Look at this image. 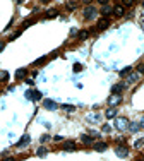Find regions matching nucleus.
<instances>
[{"mask_svg": "<svg viewBox=\"0 0 144 161\" xmlns=\"http://www.w3.org/2000/svg\"><path fill=\"white\" fill-rule=\"evenodd\" d=\"M82 14H84V19H86V21H91V19H94V17H96L98 10L94 9L93 5H88V7L84 9V12H82Z\"/></svg>", "mask_w": 144, "mask_h": 161, "instance_id": "1", "label": "nucleus"}, {"mask_svg": "<svg viewBox=\"0 0 144 161\" xmlns=\"http://www.w3.org/2000/svg\"><path fill=\"white\" fill-rule=\"evenodd\" d=\"M122 103V94H110L108 96V106L112 108H117V105Z\"/></svg>", "mask_w": 144, "mask_h": 161, "instance_id": "2", "label": "nucleus"}, {"mask_svg": "<svg viewBox=\"0 0 144 161\" xmlns=\"http://www.w3.org/2000/svg\"><path fill=\"white\" fill-rule=\"evenodd\" d=\"M127 127H129V120H127V118L120 117V118L115 120V129H118V130H125Z\"/></svg>", "mask_w": 144, "mask_h": 161, "instance_id": "3", "label": "nucleus"}, {"mask_svg": "<svg viewBox=\"0 0 144 161\" xmlns=\"http://www.w3.org/2000/svg\"><path fill=\"white\" fill-rule=\"evenodd\" d=\"M115 154H117L118 158H125V156H129V149H127L125 146H118V147L115 149Z\"/></svg>", "mask_w": 144, "mask_h": 161, "instance_id": "4", "label": "nucleus"}, {"mask_svg": "<svg viewBox=\"0 0 144 161\" xmlns=\"http://www.w3.org/2000/svg\"><path fill=\"white\" fill-rule=\"evenodd\" d=\"M43 106H45L46 110H57V108H58V106H57V103H55L53 100H45V101H43Z\"/></svg>", "mask_w": 144, "mask_h": 161, "instance_id": "5", "label": "nucleus"}, {"mask_svg": "<svg viewBox=\"0 0 144 161\" xmlns=\"http://www.w3.org/2000/svg\"><path fill=\"white\" fill-rule=\"evenodd\" d=\"M108 24H110V22H108V19H106V17H103V19L98 21V26H96V29H98V31L106 29V28H108Z\"/></svg>", "mask_w": 144, "mask_h": 161, "instance_id": "6", "label": "nucleus"}, {"mask_svg": "<svg viewBox=\"0 0 144 161\" xmlns=\"http://www.w3.org/2000/svg\"><path fill=\"white\" fill-rule=\"evenodd\" d=\"M139 80V74L137 72H130L129 76H127V84H134V82H137Z\"/></svg>", "mask_w": 144, "mask_h": 161, "instance_id": "7", "label": "nucleus"}, {"mask_svg": "<svg viewBox=\"0 0 144 161\" xmlns=\"http://www.w3.org/2000/svg\"><path fill=\"white\" fill-rule=\"evenodd\" d=\"M113 14H115L117 17H122L123 14H125V9H123V5H115V7H113Z\"/></svg>", "mask_w": 144, "mask_h": 161, "instance_id": "8", "label": "nucleus"}, {"mask_svg": "<svg viewBox=\"0 0 144 161\" xmlns=\"http://www.w3.org/2000/svg\"><path fill=\"white\" fill-rule=\"evenodd\" d=\"M106 142H96L94 144V151H98V152H103V151H106Z\"/></svg>", "mask_w": 144, "mask_h": 161, "instance_id": "9", "label": "nucleus"}, {"mask_svg": "<svg viewBox=\"0 0 144 161\" xmlns=\"http://www.w3.org/2000/svg\"><path fill=\"white\" fill-rule=\"evenodd\" d=\"M105 117H106V118H115V117H117V108H112V106H110L108 110L105 111Z\"/></svg>", "mask_w": 144, "mask_h": 161, "instance_id": "10", "label": "nucleus"}, {"mask_svg": "<svg viewBox=\"0 0 144 161\" xmlns=\"http://www.w3.org/2000/svg\"><path fill=\"white\" fill-rule=\"evenodd\" d=\"M125 86H127V84H115L112 88V94H120V91H123Z\"/></svg>", "mask_w": 144, "mask_h": 161, "instance_id": "11", "label": "nucleus"}, {"mask_svg": "<svg viewBox=\"0 0 144 161\" xmlns=\"http://www.w3.org/2000/svg\"><path fill=\"white\" fill-rule=\"evenodd\" d=\"M74 149H76V142L72 141L63 142V151H74Z\"/></svg>", "mask_w": 144, "mask_h": 161, "instance_id": "12", "label": "nucleus"}, {"mask_svg": "<svg viewBox=\"0 0 144 161\" xmlns=\"http://www.w3.org/2000/svg\"><path fill=\"white\" fill-rule=\"evenodd\" d=\"M29 141H31V137H29V135H22V137H21V141L17 142V147L24 146V144H29Z\"/></svg>", "mask_w": 144, "mask_h": 161, "instance_id": "13", "label": "nucleus"}, {"mask_svg": "<svg viewBox=\"0 0 144 161\" xmlns=\"http://www.w3.org/2000/svg\"><path fill=\"white\" fill-rule=\"evenodd\" d=\"M127 129H129L130 132H134V134H135V132L141 129V125H139V123H135V122H132V123H129V127H127Z\"/></svg>", "mask_w": 144, "mask_h": 161, "instance_id": "14", "label": "nucleus"}, {"mask_svg": "<svg viewBox=\"0 0 144 161\" xmlns=\"http://www.w3.org/2000/svg\"><path fill=\"white\" fill-rule=\"evenodd\" d=\"M113 9L110 7V5H103V9H101V14L103 16H108V14H112Z\"/></svg>", "mask_w": 144, "mask_h": 161, "instance_id": "15", "label": "nucleus"}, {"mask_svg": "<svg viewBox=\"0 0 144 161\" xmlns=\"http://www.w3.org/2000/svg\"><path fill=\"white\" fill-rule=\"evenodd\" d=\"M26 74H28V71H26V69H19V71L16 72V77H17V79H22Z\"/></svg>", "mask_w": 144, "mask_h": 161, "instance_id": "16", "label": "nucleus"}, {"mask_svg": "<svg viewBox=\"0 0 144 161\" xmlns=\"http://www.w3.org/2000/svg\"><path fill=\"white\" fill-rule=\"evenodd\" d=\"M130 72H132V67H125V69H122V71H120V76H129V74H130Z\"/></svg>", "mask_w": 144, "mask_h": 161, "instance_id": "17", "label": "nucleus"}, {"mask_svg": "<svg viewBox=\"0 0 144 161\" xmlns=\"http://www.w3.org/2000/svg\"><path fill=\"white\" fill-rule=\"evenodd\" d=\"M101 132L103 134H110V132H112V127H110L108 123H105V125L101 127Z\"/></svg>", "mask_w": 144, "mask_h": 161, "instance_id": "18", "label": "nucleus"}, {"mask_svg": "<svg viewBox=\"0 0 144 161\" xmlns=\"http://www.w3.org/2000/svg\"><path fill=\"white\" fill-rule=\"evenodd\" d=\"M46 152H48L46 147H40V149L36 151V154H38V156H46Z\"/></svg>", "mask_w": 144, "mask_h": 161, "instance_id": "19", "label": "nucleus"}, {"mask_svg": "<svg viewBox=\"0 0 144 161\" xmlns=\"http://www.w3.org/2000/svg\"><path fill=\"white\" fill-rule=\"evenodd\" d=\"M7 79H9V72L2 71L0 72V80H7Z\"/></svg>", "mask_w": 144, "mask_h": 161, "instance_id": "20", "label": "nucleus"}, {"mask_svg": "<svg viewBox=\"0 0 144 161\" xmlns=\"http://www.w3.org/2000/svg\"><path fill=\"white\" fill-rule=\"evenodd\" d=\"M81 141L84 142V144H91V135H82Z\"/></svg>", "mask_w": 144, "mask_h": 161, "instance_id": "21", "label": "nucleus"}, {"mask_svg": "<svg viewBox=\"0 0 144 161\" xmlns=\"http://www.w3.org/2000/svg\"><path fill=\"white\" fill-rule=\"evenodd\" d=\"M88 36H89V31H81V33H79V38H81V40H86Z\"/></svg>", "mask_w": 144, "mask_h": 161, "instance_id": "22", "label": "nucleus"}, {"mask_svg": "<svg viewBox=\"0 0 144 161\" xmlns=\"http://www.w3.org/2000/svg\"><path fill=\"white\" fill-rule=\"evenodd\" d=\"M62 108H63V110H65V111H74V110H76V108H74L72 105H63Z\"/></svg>", "mask_w": 144, "mask_h": 161, "instance_id": "23", "label": "nucleus"}, {"mask_svg": "<svg viewBox=\"0 0 144 161\" xmlns=\"http://www.w3.org/2000/svg\"><path fill=\"white\" fill-rule=\"evenodd\" d=\"M53 16H57V10H55V9H51L50 12H46V16H45V17H53Z\"/></svg>", "mask_w": 144, "mask_h": 161, "instance_id": "24", "label": "nucleus"}, {"mask_svg": "<svg viewBox=\"0 0 144 161\" xmlns=\"http://www.w3.org/2000/svg\"><path fill=\"white\" fill-rule=\"evenodd\" d=\"M141 146H144V139H139V141H135V144H134V147H141Z\"/></svg>", "mask_w": 144, "mask_h": 161, "instance_id": "25", "label": "nucleus"}, {"mask_svg": "<svg viewBox=\"0 0 144 161\" xmlns=\"http://www.w3.org/2000/svg\"><path fill=\"white\" fill-rule=\"evenodd\" d=\"M76 7H77V4H76V2H69V4H67V9H76Z\"/></svg>", "mask_w": 144, "mask_h": 161, "instance_id": "26", "label": "nucleus"}, {"mask_svg": "<svg viewBox=\"0 0 144 161\" xmlns=\"http://www.w3.org/2000/svg\"><path fill=\"white\" fill-rule=\"evenodd\" d=\"M88 120H89V122H98V115H89V117H88Z\"/></svg>", "mask_w": 144, "mask_h": 161, "instance_id": "27", "label": "nucleus"}, {"mask_svg": "<svg viewBox=\"0 0 144 161\" xmlns=\"http://www.w3.org/2000/svg\"><path fill=\"white\" fill-rule=\"evenodd\" d=\"M137 74H144V63H141V65L137 67Z\"/></svg>", "mask_w": 144, "mask_h": 161, "instance_id": "28", "label": "nucleus"}, {"mask_svg": "<svg viewBox=\"0 0 144 161\" xmlns=\"http://www.w3.org/2000/svg\"><path fill=\"white\" fill-rule=\"evenodd\" d=\"M81 69H82V67H81V63H76V65H74V72H79Z\"/></svg>", "mask_w": 144, "mask_h": 161, "instance_id": "29", "label": "nucleus"}, {"mask_svg": "<svg viewBox=\"0 0 144 161\" xmlns=\"http://www.w3.org/2000/svg\"><path fill=\"white\" fill-rule=\"evenodd\" d=\"M123 5H125V7H130V5H132V2H130V0H127V2H123Z\"/></svg>", "mask_w": 144, "mask_h": 161, "instance_id": "30", "label": "nucleus"}, {"mask_svg": "<svg viewBox=\"0 0 144 161\" xmlns=\"http://www.w3.org/2000/svg\"><path fill=\"white\" fill-rule=\"evenodd\" d=\"M139 125H141V129H144V117L141 118V122H139Z\"/></svg>", "mask_w": 144, "mask_h": 161, "instance_id": "31", "label": "nucleus"}, {"mask_svg": "<svg viewBox=\"0 0 144 161\" xmlns=\"http://www.w3.org/2000/svg\"><path fill=\"white\" fill-rule=\"evenodd\" d=\"M4 46H5V43H0V51L4 50Z\"/></svg>", "mask_w": 144, "mask_h": 161, "instance_id": "32", "label": "nucleus"}, {"mask_svg": "<svg viewBox=\"0 0 144 161\" xmlns=\"http://www.w3.org/2000/svg\"><path fill=\"white\" fill-rule=\"evenodd\" d=\"M4 161H14V158H7V160H4Z\"/></svg>", "mask_w": 144, "mask_h": 161, "instance_id": "33", "label": "nucleus"}, {"mask_svg": "<svg viewBox=\"0 0 144 161\" xmlns=\"http://www.w3.org/2000/svg\"><path fill=\"white\" fill-rule=\"evenodd\" d=\"M137 161H144V160H137Z\"/></svg>", "mask_w": 144, "mask_h": 161, "instance_id": "34", "label": "nucleus"}]
</instances>
